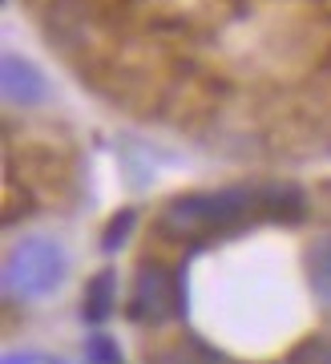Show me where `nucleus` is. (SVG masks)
<instances>
[{"label": "nucleus", "mask_w": 331, "mask_h": 364, "mask_svg": "<svg viewBox=\"0 0 331 364\" xmlns=\"http://www.w3.org/2000/svg\"><path fill=\"white\" fill-rule=\"evenodd\" d=\"M255 219H271L267 186H227V191H202V195H178L162 210V231L170 239L206 243L222 235H239Z\"/></svg>", "instance_id": "obj_1"}, {"label": "nucleus", "mask_w": 331, "mask_h": 364, "mask_svg": "<svg viewBox=\"0 0 331 364\" xmlns=\"http://www.w3.org/2000/svg\"><path fill=\"white\" fill-rule=\"evenodd\" d=\"M65 279V251L49 235H25L4 255V296L33 304L53 296Z\"/></svg>", "instance_id": "obj_2"}, {"label": "nucleus", "mask_w": 331, "mask_h": 364, "mask_svg": "<svg viewBox=\"0 0 331 364\" xmlns=\"http://www.w3.org/2000/svg\"><path fill=\"white\" fill-rule=\"evenodd\" d=\"M182 287L178 279H170L166 267L158 263H141L134 275V291H129V320L134 324H162L170 312H182Z\"/></svg>", "instance_id": "obj_3"}, {"label": "nucleus", "mask_w": 331, "mask_h": 364, "mask_svg": "<svg viewBox=\"0 0 331 364\" xmlns=\"http://www.w3.org/2000/svg\"><path fill=\"white\" fill-rule=\"evenodd\" d=\"M0 90H4V102L21 105V109H37V105L49 102V77L40 73L37 61H28L21 53H4L0 61Z\"/></svg>", "instance_id": "obj_4"}, {"label": "nucleus", "mask_w": 331, "mask_h": 364, "mask_svg": "<svg viewBox=\"0 0 331 364\" xmlns=\"http://www.w3.org/2000/svg\"><path fill=\"white\" fill-rule=\"evenodd\" d=\"M307 284L323 308H331V235L315 239L307 251Z\"/></svg>", "instance_id": "obj_5"}, {"label": "nucleus", "mask_w": 331, "mask_h": 364, "mask_svg": "<svg viewBox=\"0 0 331 364\" xmlns=\"http://www.w3.org/2000/svg\"><path fill=\"white\" fill-rule=\"evenodd\" d=\"M109 308H114V272H102L89 284V291H85V320L102 324L105 316H109Z\"/></svg>", "instance_id": "obj_6"}, {"label": "nucleus", "mask_w": 331, "mask_h": 364, "mask_svg": "<svg viewBox=\"0 0 331 364\" xmlns=\"http://www.w3.org/2000/svg\"><path fill=\"white\" fill-rule=\"evenodd\" d=\"M287 364H331V336H307L287 352Z\"/></svg>", "instance_id": "obj_7"}, {"label": "nucleus", "mask_w": 331, "mask_h": 364, "mask_svg": "<svg viewBox=\"0 0 331 364\" xmlns=\"http://www.w3.org/2000/svg\"><path fill=\"white\" fill-rule=\"evenodd\" d=\"M89 360L93 364H117V344L109 336H93L89 340Z\"/></svg>", "instance_id": "obj_8"}, {"label": "nucleus", "mask_w": 331, "mask_h": 364, "mask_svg": "<svg viewBox=\"0 0 331 364\" xmlns=\"http://www.w3.org/2000/svg\"><path fill=\"white\" fill-rule=\"evenodd\" d=\"M129 227H134V210H121V215L114 219V227L105 231V251H114L117 243H121V239L129 235Z\"/></svg>", "instance_id": "obj_9"}, {"label": "nucleus", "mask_w": 331, "mask_h": 364, "mask_svg": "<svg viewBox=\"0 0 331 364\" xmlns=\"http://www.w3.org/2000/svg\"><path fill=\"white\" fill-rule=\"evenodd\" d=\"M4 364H37V356H25V360H16V356H4Z\"/></svg>", "instance_id": "obj_10"}]
</instances>
